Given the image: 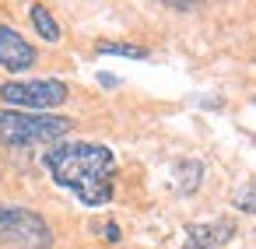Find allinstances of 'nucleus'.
<instances>
[{"mask_svg":"<svg viewBox=\"0 0 256 249\" xmlns=\"http://www.w3.org/2000/svg\"><path fill=\"white\" fill-rule=\"evenodd\" d=\"M46 168L56 186L70 190L84 207H106L116 186V154L95 140H67L46 151Z\"/></svg>","mask_w":256,"mask_h":249,"instance_id":"1","label":"nucleus"},{"mask_svg":"<svg viewBox=\"0 0 256 249\" xmlns=\"http://www.w3.org/2000/svg\"><path fill=\"white\" fill-rule=\"evenodd\" d=\"M74 126L70 116H42V112H22V109H0V144L4 148H36V144H56Z\"/></svg>","mask_w":256,"mask_h":249,"instance_id":"2","label":"nucleus"},{"mask_svg":"<svg viewBox=\"0 0 256 249\" xmlns=\"http://www.w3.org/2000/svg\"><path fill=\"white\" fill-rule=\"evenodd\" d=\"M53 228L50 221L18 204H0V246L11 249H53Z\"/></svg>","mask_w":256,"mask_h":249,"instance_id":"3","label":"nucleus"},{"mask_svg":"<svg viewBox=\"0 0 256 249\" xmlns=\"http://www.w3.org/2000/svg\"><path fill=\"white\" fill-rule=\"evenodd\" d=\"M67 84L56 81V78H36V81H8L0 84V98H4V106L11 109H56L67 102Z\"/></svg>","mask_w":256,"mask_h":249,"instance_id":"4","label":"nucleus"},{"mask_svg":"<svg viewBox=\"0 0 256 249\" xmlns=\"http://www.w3.org/2000/svg\"><path fill=\"white\" fill-rule=\"evenodd\" d=\"M235 238V221L228 218H214V221H193L186 224V238L182 249H221Z\"/></svg>","mask_w":256,"mask_h":249,"instance_id":"5","label":"nucleus"},{"mask_svg":"<svg viewBox=\"0 0 256 249\" xmlns=\"http://www.w3.org/2000/svg\"><path fill=\"white\" fill-rule=\"evenodd\" d=\"M36 60H39L36 56V46L25 36H18L11 25H0V67L22 74V70H32Z\"/></svg>","mask_w":256,"mask_h":249,"instance_id":"6","label":"nucleus"},{"mask_svg":"<svg viewBox=\"0 0 256 249\" xmlns=\"http://www.w3.org/2000/svg\"><path fill=\"white\" fill-rule=\"evenodd\" d=\"M176 190L179 193H196V186L204 182V165L196 162V158H182V162H176Z\"/></svg>","mask_w":256,"mask_h":249,"instance_id":"7","label":"nucleus"},{"mask_svg":"<svg viewBox=\"0 0 256 249\" xmlns=\"http://www.w3.org/2000/svg\"><path fill=\"white\" fill-rule=\"evenodd\" d=\"M28 22H32V28L46 39V42H56L60 39V25H56V18L50 14V8H42V4H32V11H28Z\"/></svg>","mask_w":256,"mask_h":249,"instance_id":"8","label":"nucleus"},{"mask_svg":"<svg viewBox=\"0 0 256 249\" xmlns=\"http://www.w3.org/2000/svg\"><path fill=\"white\" fill-rule=\"evenodd\" d=\"M98 53H102V56H126V60H148V50H144V46H134V42H98Z\"/></svg>","mask_w":256,"mask_h":249,"instance_id":"9","label":"nucleus"},{"mask_svg":"<svg viewBox=\"0 0 256 249\" xmlns=\"http://www.w3.org/2000/svg\"><path fill=\"white\" fill-rule=\"evenodd\" d=\"M235 207H238V210L256 214V186H242V190L235 193Z\"/></svg>","mask_w":256,"mask_h":249,"instance_id":"10","label":"nucleus"},{"mask_svg":"<svg viewBox=\"0 0 256 249\" xmlns=\"http://www.w3.org/2000/svg\"><path fill=\"white\" fill-rule=\"evenodd\" d=\"M98 84H106V88H120V78H116V74H106V70H102V74H98Z\"/></svg>","mask_w":256,"mask_h":249,"instance_id":"11","label":"nucleus"},{"mask_svg":"<svg viewBox=\"0 0 256 249\" xmlns=\"http://www.w3.org/2000/svg\"><path fill=\"white\" fill-rule=\"evenodd\" d=\"M102 228H106V238H109V242H120V224H116V221H109V224H102Z\"/></svg>","mask_w":256,"mask_h":249,"instance_id":"12","label":"nucleus"}]
</instances>
